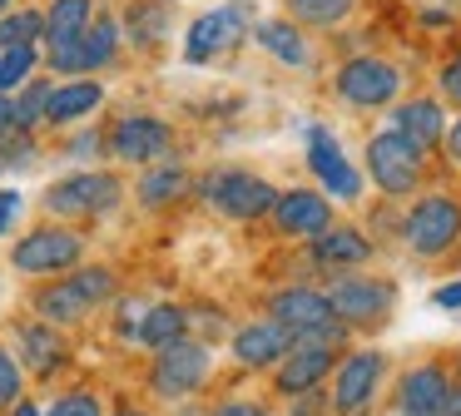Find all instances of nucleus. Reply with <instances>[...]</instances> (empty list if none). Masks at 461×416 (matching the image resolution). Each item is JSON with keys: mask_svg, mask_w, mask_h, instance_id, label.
I'll return each mask as SVG.
<instances>
[{"mask_svg": "<svg viewBox=\"0 0 461 416\" xmlns=\"http://www.w3.org/2000/svg\"><path fill=\"white\" fill-rule=\"evenodd\" d=\"M268 317H278V322L288 327L293 342H328V347H338L342 332H348V327L338 322V312H332L328 293H312V287H288V293H278L268 303Z\"/></svg>", "mask_w": 461, "mask_h": 416, "instance_id": "1", "label": "nucleus"}, {"mask_svg": "<svg viewBox=\"0 0 461 416\" xmlns=\"http://www.w3.org/2000/svg\"><path fill=\"white\" fill-rule=\"evenodd\" d=\"M104 297H114V273H110V267H80L75 277L45 287V293L35 297V312H41L45 322L65 327V322L90 317V307H100Z\"/></svg>", "mask_w": 461, "mask_h": 416, "instance_id": "2", "label": "nucleus"}, {"mask_svg": "<svg viewBox=\"0 0 461 416\" xmlns=\"http://www.w3.org/2000/svg\"><path fill=\"white\" fill-rule=\"evenodd\" d=\"M402 238H407V248L417 258H441L461 238V208H456V198H447V194L417 198V203L407 208Z\"/></svg>", "mask_w": 461, "mask_h": 416, "instance_id": "3", "label": "nucleus"}, {"mask_svg": "<svg viewBox=\"0 0 461 416\" xmlns=\"http://www.w3.org/2000/svg\"><path fill=\"white\" fill-rule=\"evenodd\" d=\"M120 178L114 174H100V168H85V174H70L60 184L45 188V208L55 218H85V213H110L120 203Z\"/></svg>", "mask_w": 461, "mask_h": 416, "instance_id": "4", "label": "nucleus"}, {"mask_svg": "<svg viewBox=\"0 0 461 416\" xmlns=\"http://www.w3.org/2000/svg\"><path fill=\"white\" fill-rule=\"evenodd\" d=\"M209 376V347L194 342V337H179V342L159 347L154 357V392L179 402V396H194Z\"/></svg>", "mask_w": 461, "mask_h": 416, "instance_id": "5", "label": "nucleus"}, {"mask_svg": "<svg viewBox=\"0 0 461 416\" xmlns=\"http://www.w3.org/2000/svg\"><path fill=\"white\" fill-rule=\"evenodd\" d=\"M203 198L219 208L223 218H258L278 203V188L258 174H243V168H229V174L203 178Z\"/></svg>", "mask_w": 461, "mask_h": 416, "instance_id": "6", "label": "nucleus"}, {"mask_svg": "<svg viewBox=\"0 0 461 416\" xmlns=\"http://www.w3.org/2000/svg\"><path fill=\"white\" fill-rule=\"evenodd\" d=\"M397 89H402V69L387 65V59H377V55H357V59H348V65L338 69V95L348 99V104H357V109L392 104Z\"/></svg>", "mask_w": 461, "mask_h": 416, "instance_id": "7", "label": "nucleus"}, {"mask_svg": "<svg viewBox=\"0 0 461 416\" xmlns=\"http://www.w3.org/2000/svg\"><path fill=\"white\" fill-rule=\"evenodd\" d=\"M328 303L342 327H377L392 312V283H382V277H332Z\"/></svg>", "mask_w": 461, "mask_h": 416, "instance_id": "8", "label": "nucleus"}, {"mask_svg": "<svg viewBox=\"0 0 461 416\" xmlns=\"http://www.w3.org/2000/svg\"><path fill=\"white\" fill-rule=\"evenodd\" d=\"M367 168H372V178H377L382 194L402 198V194H411L417 178H421V149L392 129V134H377L367 144Z\"/></svg>", "mask_w": 461, "mask_h": 416, "instance_id": "9", "label": "nucleus"}, {"mask_svg": "<svg viewBox=\"0 0 461 416\" xmlns=\"http://www.w3.org/2000/svg\"><path fill=\"white\" fill-rule=\"evenodd\" d=\"M80 253H85L80 233H70V228H35V233H25L11 248V263L21 273H65V267L80 263Z\"/></svg>", "mask_w": 461, "mask_h": 416, "instance_id": "10", "label": "nucleus"}, {"mask_svg": "<svg viewBox=\"0 0 461 416\" xmlns=\"http://www.w3.org/2000/svg\"><path fill=\"white\" fill-rule=\"evenodd\" d=\"M169 149V124L154 114H124L110 134V154L120 164H154Z\"/></svg>", "mask_w": 461, "mask_h": 416, "instance_id": "11", "label": "nucleus"}, {"mask_svg": "<svg viewBox=\"0 0 461 416\" xmlns=\"http://www.w3.org/2000/svg\"><path fill=\"white\" fill-rule=\"evenodd\" d=\"M239 40H243L239 10H209V15H199L189 25V35H184V59H189V65H203V59L223 55V50L239 45Z\"/></svg>", "mask_w": 461, "mask_h": 416, "instance_id": "12", "label": "nucleus"}, {"mask_svg": "<svg viewBox=\"0 0 461 416\" xmlns=\"http://www.w3.org/2000/svg\"><path fill=\"white\" fill-rule=\"evenodd\" d=\"M377 382H382V352H352L338 372V386H332V406L342 416H357L377 396Z\"/></svg>", "mask_w": 461, "mask_h": 416, "instance_id": "13", "label": "nucleus"}, {"mask_svg": "<svg viewBox=\"0 0 461 416\" xmlns=\"http://www.w3.org/2000/svg\"><path fill=\"white\" fill-rule=\"evenodd\" d=\"M451 392H456V386L447 382L441 366H411V372L402 376V392H397L402 416H447Z\"/></svg>", "mask_w": 461, "mask_h": 416, "instance_id": "14", "label": "nucleus"}, {"mask_svg": "<svg viewBox=\"0 0 461 416\" xmlns=\"http://www.w3.org/2000/svg\"><path fill=\"white\" fill-rule=\"evenodd\" d=\"M293 347H298V342H293V332L278 322V317L249 322L239 337H233V357H239L243 366H278Z\"/></svg>", "mask_w": 461, "mask_h": 416, "instance_id": "15", "label": "nucleus"}, {"mask_svg": "<svg viewBox=\"0 0 461 416\" xmlns=\"http://www.w3.org/2000/svg\"><path fill=\"white\" fill-rule=\"evenodd\" d=\"M308 164H312V174L328 184V194H338V198H357L362 194L357 168L342 158V149L332 144L328 129H308Z\"/></svg>", "mask_w": 461, "mask_h": 416, "instance_id": "16", "label": "nucleus"}, {"mask_svg": "<svg viewBox=\"0 0 461 416\" xmlns=\"http://www.w3.org/2000/svg\"><path fill=\"white\" fill-rule=\"evenodd\" d=\"M273 213H278L283 233L318 238V233H328V228H332V208H328V198H322L318 188H293V194H278Z\"/></svg>", "mask_w": 461, "mask_h": 416, "instance_id": "17", "label": "nucleus"}, {"mask_svg": "<svg viewBox=\"0 0 461 416\" xmlns=\"http://www.w3.org/2000/svg\"><path fill=\"white\" fill-rule=\"evenodd\" d=\"M332 372V347L328 342H298L288 357L278 362V392L283 396H298V392H312L322 376Z\"/></svg>", "mask_w": 461, "mask_h": 416, "instance_id": "18", "label": "nucleus"}, {"mask_svg": "<svg viewBox=\"0 0 461 416\" xmlns=\"http://www.w3.org/2000/svg\"><path fill=\"white\" fill-rule=\"evenodd\" d=\"M104 104V85L100 79H65L50 89V104H45V124H75V119L95 114Z\"/></svg>", "mask_w": 461, "mask_h": 416, "instance_id": "19", "label": "nucleus"}, {"mask_svg": "<svg viewBox=\"0 0 461 416\" xmlns=\"http://www.w3.org/2000/svg\"><path fill=\"white\" fill-rule=\"evenodd\" d=\"M15 347H21V362L31 366V372H55V366L65 362V337L55 332V322H25L15 327Z\"/></svg>", "mask_w": 461, "mask_h": 416, "instance_id": "20", "label": "nucleus"}, {"mask_svg": "<svg viewBox=\"0 0 461 416\" xmlns=\"http://www.w3.org/2000/svg\"><path fill=\"white\" fill-rule=\"evenodd\" d=\"M397 134L411 139V144L427 154L437 139H447V124H441V104H437V99H407V104L397 109Z\"/></svg>", "mask_w": 461, "mask_h": 416, "instance_id": "21", "label": "nucleus"}, {"mask_svg": "<svg viewBox=\"0 0 461 416\" xmlns=\"http://www.w3.org/2000/svg\"><path fill=\"white\" fill-rule=\"evenodd\" d=\"M312 253H318V263L328 267H357L372 258V243L357 233V228H328V233L312 238Z\"/></svg>", "mask_w": 461, "mask_h": 416, "instance_id": "22", "label": "nucleus"}, {"mask_svg": "<svg viewBox=\"0 0 461 416\" xmlns=\"http://www.w3.org/2000/svg\"><path fill=\"white\" fill-rule=\"evenodd\" d=\"M253 40H258L268 55H278L283 65H293V69H303L308 65V40H303V30L293 25V20H263L258 30H253Z\"/></svg>", "mask_w": 461, "mask_h": 416, "instance_id": "23", "label": "nucleus"}, {"mask_svg": "<svg viewBox=\"0 0 461 416\" xmlns=\"http://www.w3.org/2000/svg\"><path fill=\"white\" fill-rule=\"evenodd\" d=\"M90 30V0H50L45 10V40L50 45H70Z\"/></svg>", "mask_w": 461, "mask_h": 416, "instance_id": "24", "label": "nucleus"}, {"mask_svg": "<svg viewBox=\"0 0 461 416\" xmlns=\"http://www.w3.org/2000/svg\"><path fill=\"white\" fill-rule=\"evenodd\" d=\"M184 327H189V317H184V307H149V312H144V322L134 327V337H140L144 347H154V352H159V347H169V342H179L184 337Z\"/></svg>", "mask_w": 461, "mask_h": 416, "instance_id": "25", "label": "nucleus"}, {"mask_svg": "<svg viewBox=\"0 0 461 416\" xmlns=\"http://www.w3.org/2000/svg\"><path fill=\"white\" fill-rule=\"evenodd\" d=\"M80 45H85V75L110 65V59L120 55V25H114V15H95L90 30L80 35Z\"/></svg>", "mask_w": 461, "mask_h": 416, "instance_id": "26", "label": "nucleus"}, {"mask_svg": "<svg viewBox=\"0 0 461 416\" xmlns=\"http://www.w3.org/2000/svg\"><path fill=\"white\" fill-rule=\"evenodd\" d=\"M184 188H189V174H184L179 164H159L140 178V203L164 208V203H174V198H184Z\"/></svg>", "mask_w": 461, "mask_h": 416, "instance_id": "27", "label": "nucleus"}, {"mask_svg": "<svg viewBox=\"0 0 461 416\" xmlns=\"http://www.w3.org/2000/svg\"><path fill=\"white\" fill-rule=\"evenodd\" d=\"M35 59H41V50H35V45H11V50H0V95L21 89L25 79L35 75Z\"/></svg>", "mask_w": 461, "mask_h": 416, "instance_id": "28", "label": "nucleus"}, {"mask_svg": "<svg viewBox=\"0 0 461 416\" xmlns=\"http://www.w3.org/2000/svg\"><path fill=\"white\" fill-rule=\"evenodd\" d=\"M35 40H45V15H41V10H15V15H0V50L35 45Z\"/></svg>", "mask_w": 461, "mask_h": 416, "instance_id": "29", "label": "nucleus"}, {"mask_svg": "<svg viewBox=\"0 0 461 416\" xmlns=\"http://www.w3.org/2000/svg\"><path fill=\"white\" fill-rule=\"evenodd\" d=\"M357 0H288V15L298 25H338Z\"/></svg>", "mask_w": 461, "mask_h": 416, "instance_id": "30", "label": "nucleus"}, {"mask_svg": "<svg viewBox=\"0 0 461 416\" xmlns=\"http://www.w3.org/2000/svg\"><path fill=\"white\" fill-rule=\"evenodd\" d=\"M50 89L55 85H45V79H25V89L15 95V124L21 129H35L45 119V104H50Z\"/></svg>", "mask_w": 461, "mask_h": 416, "instance_id": "31", "label": "nucleus"}, {"mask_svg": "<svg viewBox=\"0 0 461 416\" xmlns=\"http://www.w3.org/2000/svg\"><path fill=\"white\" fill-rule=\"evenodd\" d=\"M130 25H134V45H154V40H164V0L140 5L130 15Z\"/></svg>", "mask_w": 461, "mask_h": 416, "instance_id": "32", "label": "nucleus"}, {"mask_svg": "<svg viewBox=\"0 0 461 416\" xmlns=\"http://www.w3.org/2000/svg\"><path fill=\"white\" fill-rule=\"evenodd\" d=\"M21 362H15L11 352H5V347H0V411H11L15 402H21Z\"/></svg>", "mask_w": 461, "mask_h": 416, "instance_id": "33", "label": "nucleus"}, {"mask_svg": "<svg viewBox=\"0 0 461 416\" xmlns=\"http://www.w3.org/2000/svg\"><path fill=\"white\" fill-rule=\"evenodd\" d=\"M50 416H104V411H100V396H90V392H65V396H55Z\"/></svg>", "mask_w": 461, "mask_h": 416, "instance_id": "34", "label": "nucleus"}, {"mask_svg": "<svg viewBox=\"0 0 461 416\" xmlns=\"http://www.w3.org/2000/svg\"><path fill=\"white\" fill-rule=\"evenodd\" d=\"M441 95H447L451 104H461V55L447 59V69H441Z\"/></svg>", "mask_w": 461, "mask_h": 416, "instance_id": "35", "label": "nucleus"}, {"mask_svg": "<svg viewBox=\"0 0 461 416\" xmlns=\"http://www.w3.org/2000/svg\"><path fill=\"white\" fill-rule=\"evenodd\" d=\"M15 129H21V124H15V99L0 95V139H11Z\"/></svg>", "mask_w": 461, "mask_h": 416, "instance_id": "36", "label": "nucleus"}, {"mask_svg": "<svg viewBox=\"0 0 461 416\" xmlns=\"http://www.w3.org/2000/svg\"><path fill=\"white\" fill-rule=\"evenodd\" d=\"M15 213H21V194H11V188H5V194H0V233L11 228Z\"/></svg>", "mask_w": 461, "mask_h": 416, "instance_id": "37", "label": "nucleus"}, {"mask_svg": "<svg viewBox=\"0 0 461 416\" xmlns=\"http://www.w3.org/2000/svg\"><path fill=\"white\" fill-rule=\"evenodd\" d=\"M437 307H447V312H456V307H461V283H447V287H437Z\"/></svg>", "mask_w": 461, "mask_h": 416, "instance_id": "38", "label": "nucleus"}, {"mask_svg": "<svg viewBox=\"0 0 461 416\" xmlns=\"http://www.w3.org/2000/svg\"><path fill=\"white\" fill-rule=\"evenodd\" d=\"M213 416H268L263 406H253V402H229V406H219Z\"/></svg>", "mask_w": 461, "mask_h": 416, "instance_id": "39", "label": "nucleus"}, {"mask_svg": "<svg viewBox=\"0 0 461 416\" xmlns=\"http://www.w3.org/2000/svg\"><path fill=\"white\" fill-rule=\"evenodd\" d=\"M70 154H75V158H85V154H100V134H80V139L70 144Z\"/></svg>", "mask_w": 461, "mask_h": 416, "instance_id": "40", "label": "nucleus"}, {"mask_svg": "<svg viewBox=\"0 0 461 416\" xmlns=\"http://www.w3.org/2000/svg\"><path fill=\"white\" fill-rule=\"evenodd\" d=\"M447 154H451V164H461V119L447 129Z\"/></svg>", "mask_w": 461, "mask_h": 416, "instance_id": "41", "label": "nucleus"}, {"mask_svg": "<svg viewBox=\"0 0 461 416\" xmlns=\"http://www.w3.org/2000/svg\"><path fill=\"white\" fill-rule=\"evenodd\" d=\"M11 416H45V411H41V406H31V402H15Z\"/></svg>", "mask_w": 461, "mask_h": 416, "instance_id": "42", "label": "nucleus"}, {"mask_svg": "<svg viewBox=\"0 0 461 416\" xmlns=\"http://www.w3.org/2000/svg\"><path fill=\"white\" fill-rule=\"evenodd\" d=\"M447 416H461V392H451V406H447Z\"/></svg>", "mask_w": 461, "mask_h": 416, "instance_id": "43", "label": "nucleus"}, {"mask_svg": "<svg viewBox=\"0 0 461 416\" xmlns=\"http://www.w3.org/2000/svg\"><path fill=\"white\" fill-rule=\"evenodd\" d=\"M114 416H144V411H114Z\"/></svg>", "mask_w": 461, "mask_h": 416, "instance_id": "44", "label": "nucleus"}, {"mask_svg": "<svg viewBox=\"0 0 461 416\" xmlns=\"http://www.w3.org/2000/svg\"><path fill=\"white\" fill-rule=\"evenodd\" d=\"M5 5H11V0H0V15H5Z\"/></svg>", "mask_w": 461, "mask_h": 416, "instance_id": "45", "label": "nucleus"}, {"mask_svg": "<svg viewBox=\"0 0 461 416\" xmlns=\"http://www.w3.org/2000/svg\"><path fill=\"white\" fill-rule=\"evenodd\" d=\"M184 416H194V411H184Z\"/></svg>", "mask_w": 461, "mask_h": 416, "instance_id": "46", "label": "nucleus"}, {"mask_svg": "<svg viewBox=\"0 0 461 416\" xmlns=\"http://www.w3.org/2000/svg\"><path fill=\"white\" fill-rule=\"evenodd\" d=\"M0 164H5V158H0Z\"/></svg>", "mask_w": 461, "mask_h": 416, "instance_id": "47", "label": "nucleus"}]
</instances>
